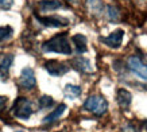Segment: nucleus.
I'll return each instance as SVG.
<instances>
[{
    "mask_svg": "<svg viewBox=\"0 0 147 132\" xmlns=\"http://www.w3.org/2000/svg\"><path fill=\"white\" fill-rule=\"evenodd\" d=\"M54 104V100L50 96H42L39 98V108L40 109H47Z\"/></svg>",
    "mask_w": 147,
    "mask_h": 132,
    "instance_id": "obj_19",
    "label": "nucleus"
},
{
    "mask_svg": "<svg viewBox=\"0 0 147 132\" xmlns=\"http://www.w3.org/2000/svg\"><path fill=\"white\" fill-rule=\"evenodd\" d=\"M13 34V30L12 27L9 26H3L0 27V42H4V40L9 39Z\"/></svg>",
    "mask_w": 147,
    "mask_h": 132,
    "instance_id": "obj_17",
    "label": "nucleus"
},
{
    "mask_svg": "<svg viewBox=\"0 0 147 132\" xmlns=\"http://www.w3.org/2000/svg\"><path fill=\"white\" fill-rule=\"evenodd\" d=\"M71 66L76 70L81 71V73H92V65H90L89 59H86L84 57H76L71 59Z\"/></svg>",
    "mask_w": 147,
    "mask_h": 132,
    "instance_id": "obj_10",
    "label": "nucleus"
},
{
    "mask_svg": "<svg viewBox=\"0 0 147 132\" xmlns=\"http://www.w3.org/2000/svg\"><path fill=\"white\" fill-rule=\"evenodd\" d=\"M107 15H108V19L111 20V22H117L119 18H120V12H119V9L113 7V5H108L107 8Z\"/></svg>",
    "mask_w": 147,
    "mask_h": 132,
    "instance_id": "obj_18",
    "label": "nucleus"
},
{
    "mask_svg": "<svg viewBox=\"0 0 147 132\" xmlns=\"http://www.w3.org/2000/svg\"><path fill=\"white\" fill-rule=\"evenodd\" d=\"M116 100H117V104L121 109H127L129 105H131V101H132V96L128 90L125 89H119L117 90V96H116Z\"/></svg>",
    "mask_w": 147,
    "mask_h": 132,
    "instance_id": "obj_11",
    "label": "nucleus"
},
{
    "mask_svg": "<svg viewBox=\"0 0 147 132\" xmlns=\"http://www.w3.org/2000/svg\"><path fill=\"white\" fill-rule=\"evenodd\" d=\"M127 66L135 75H138L139 78L147 81V65L139 57L131 55L128 58V61H127Z\"/></svg>",
    "mask_w": 147,
    "mask_h": 132,
    "instance_id": "obj_4",
    "label": "nucleus"
},
{
    "mask_svg": "<svg viewBox=\"0 0 147 132\" xmlns=\"http://www.w3.org/2000/svg\"><path fill=\"white\" fill-rule=\"evenodd\" d=\"M143 128H144V131L147 132V121H144V123H143Z\"/></svg>",
    "mask_w": 147,
    "mask_h": 132,
    "instance_id": "obj_24",
    "label": "nucleus"
},
{
    "mask_svg": "<svg viewBox=\"0 0 147 132\" xmlns=\"http://www.w3.org/2000/svg\"><path fill=\"white\" fill-rule=\"evenodd\" d=\"M12 63H13L12 54H0V79H7Z\"/></svg>",
    "mask_w": 147,
    "mask_h": 132,
    "instance_id": "obj_9",
    "label": "nucleus"
},
{
    "mask_svg": "<svg viewBox=\"0 0 147 132\" xmlns=\"http://www.w3.org/2000/svg\"><path fill=\"white\" fill-rule=\"evenodd\" d=\"M123 36H124V31L119 28V30L111 32L108 36H101L100 40H101L104 44H107L108 47L117 48V47H120L121 42H123Z\"/></svg>",
    "mask_w": 147,
    "mask_h": 132,
    "instance_id": "obj_8",
    "label": "nucleus"
},
{
    "mask_svg": "<svg viewBox=\"0 0 147 132\" xmlns=\"http://www.w3.org/2000/svg\"><path fill=\"white\" fill-rule=\"evenodd\" d=\"M13 4V0H0V9H9Z\"/></svg>",
    "mask_w": 147,
    "mask_h": 132,
    "instance_id": "obj_20",
    "label": "nucleus"
},
{
    "mask_svg": "<svg viewBox=\"0 0 147 132\" xmlns=\"http://www.w3.org/2000/svg\"><path fill=\"white\" fill-rule=\"evenodd\" d=\"M66 1L69 4H77V3H78V0H66Z\"/></svg>",
    "mask_w": 147,
    "mask_h": 132,
    "instance_id": "obj_23",
    "label": "nucleus"
},
{
    "mask_svg": "<svg viewBox=\"0 0 147 132\" xmlns=\"http://www.w3.org/2000/svg\"><path fill=\"white\" fill-rule=\"evenodd\" d=\"M35 18L45 27H65L69 24V20L66 18H61V16H39V15H35Z\"/></svg>",
    "mask_w": 147,
    "mask_h": 132,
    "instance_id": "obj_7",
    "label": "nucleus"
},
{
    "mask_svg": "<svg viewBox=\"0 0 147 132\" xmlns=\"http://www.w3.org/2000/svg\"><path fill=\"white\" fill-rule=\"evenodd\" d=\"M62 3L59 0H40L38 3V8L40 12H50V11H55V9L61 8Z\"/></svg>",
    "mask_w": 147,
    "mask_h": 132,
    "instance_id": "obj_12",
    "label": "nucleus"
},
{
    "mask_svg": "<svg viewBox=\"0 0 147 132\" xmlns=\"http://www.w3.org/2000/svg\"><path fill=\"white\" fill-rule=\"evenodd\" d=\"M81 93H82V90H81L80 86H77V85H66L65 86V94H66L69 98H76V97L81 96Z\"/></svg>",
    "mask_w": 147,
    "mask_h": 132,
    "instance_id": "obj_15",
    "label": "nucleus"
},
{
    "mask_svg": "<svg viewBox=\"0 0 147 132\" xmlns=\"http://www.w3.org/2000/svg\"><path fill=\"white\" fill-rule=\"evenodd\" d=\"M123 131H124V132H138L134 127H132V125H127V127H125Z\"/></svg>",
    "mask_w": 147,
    "mask_h": 132,
    "instance_id": "obj_22",
    "label": "nucleus"
},
{
    "mask_svg": "<svg viewBox=\"0 0 147 132\" xmlns=\"http://www.w3.org/2000/svg\"><path fill=\"white\" fill-rule=\"evenodd\" d=\"M18 85L22 89H27V90L35 88V85H36L35 73H34V70H32L31 67H24L22 70L20 77H19V81H18Z\"/></svg>",
    "mask_w": 147,
    "mask_h": 132,
    "instance_id": "obj_5",
    "label": "nucleus"
},
{
    "mask_svg": "<svg viewBox=\"0 0 147 132\" xmlns=\"http://www.w3.org/2000/svg\"><path fill=\"white\" fill-rule=\"evenodd\" d=\"M71 40L76 46L77 53H85L88 50V46H86V36L82 35V34H76V35L71 36Z\"/></svg>",
    "mask_w": 147,
    "mask_h": 132,
    "instance_id": "obj_14",
    "label": "nucleus"
},
{
    "mask_svg": "<svg viewBox=\"0 0 147 132\" xmlns=\"http://www.w3.org/2000/svg\"><path fill=\"white\" fill-rule=\"evenodd\" d=\"M65 109H66V105H65V104H59V105H58L57 108L51 112V113H49L45 119H43V124H51V123H54L55 120H58L61 116H62L63 112H65Z\"/></svg>",
    "mask_w": 147,
    "mask_h": 132,
    "instance_id": "obj_13",
    "label": "nucleus"
},
{
    "mask_svg": "<svg viewBox=\"0 0 147 132\" xmlns=\"http://www.w3.org/2000/svg\"><path fill=\"white\" fill-rule=\"evenodd\" d=\"M84 109L96 116H102L108 109V102L101 96H89L84 102Z\"/></svg>",
    "mask_w": 147,
    "mask_h": 132,
    "instance_id": "obj_2",
    "label": "nucleus"
},
{
    "mask_svg": "<svg viewBox=\"0 0 147 132\" xmlns=\"http://www.w3.org/2000/svg\"><path fill=\"white\" fill-rule=\"evenodd\" d=\"M42 50L45 53H58V54H65V55H70L71 54V46L69 43L66 32L62 34H57L55 36L50 38L42 44Z\"/></svg>",
    "mask_w": 147,
    "mask_h": 132,
    "instance_id": "obj_1",
    "label": "nucleus"
},
{
    "mask_svg": "<svg viewBox=\"0 0 147 132\" xmlns=\"http://www.w3.org/2000/svg\"><path fill=\"white\" fill-rule=\"evenodd\" d=\"M12 113L18 119L27 120L32 114V106L30 100H27L26 97H18L12 105Z\"/></svg>",
    "mask_w": 147,
    "mask_h": 132,
    "instance_id": "obj_3",
    "label": "nucleus"
},
{
    "mask_svg": "<svg viewBox=\"0 0 147 132\" xmlns=\"http://www.w3.org/2000/svg\"><path fill=\"white\" fill-rule=\"evenodd\" d=\"M45 69L49 71V74L54 75V77H61L65 73L69 71V66L66 63H62L59 61H55V59H51V61H46L45 62Z\"/></svg>",
    "mask_w": 147,
    "mask_h": 132,
    "instance_id": "obj_6",
    "label": "nucleus"
},
{
    "mask_svg": "<svg viewBox=\"0 0 147 132\" xmlns=\"http://www.w3.org/2000/svg\"><path fill=\"white\" fill-rule=\"evenodd\" d=\"M5 104H7V97L0 96V112H3V109L5 108Z\"/></svg>",
    "mask_w": 147,
    "mask_h": 132,
    "instance_id": "obj_21",
    "label": "nucleus"
},
{
    "mask_svg": "<svg viewBox=\"0 0 147 132\" xmlns=\"http://www.w3.org/2000/svg\"><path fill=\"white\" fill-rule=\"evenodd\" d=\"M88 7H89L90 12H93L94 15L102 12V3L100 0H88Z\"/></svg>",
    "mask_w": 147,
    "mask_h": 132,
    "instance_id": "obj_16",
    "label": "nucleus"
},
{
    "mask_svg": "<svg viewBox=\"0 0 147 132\" xmlns=\"http://www.w3.org/2000/svg\"><path fill=\"white\" fill-rule=\"evenodd\" d=\"M15 132H24V131H15Z\"/></svg>",
    "mask_w": 147,
    "mask_h": 132,
    "instance_id": "obj_25",
    "label": "nucleus"
}]
</instances>
